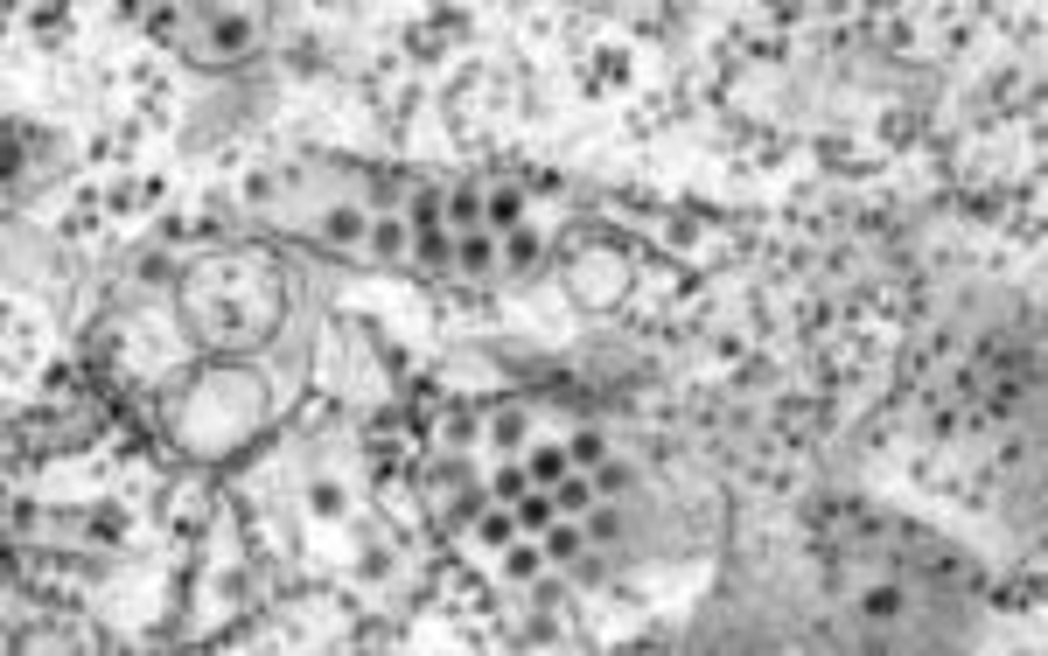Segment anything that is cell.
<instances>
[{"label":"cell","mask_w":1048,"mask_h":656,"mask_svg":"<svg viewBox=\"0 0 1048 656\" xmlns=\"http://www.w3.org/2000/svg\"><path fill=\"white\" fill-rule=\"evenodd\" d=\"M245 294H280L273 265L266 259H224V265H196V280H189V321H196L203 342H259L273 336L280 307H245Z\"/></svg>","instance_id":"1"},{"label":"cell","mask_w":1048,"mask_h":656,"mask_svg":"<svg viewBox=\"0 0 1048 656\" xmlns=\"http://www.w3.org/2000/svg\"><path fill=\"white\" fill-rule=\"evenodd\" d=\"M259 405H266V392L252 371H203L189 392H176V433H182V448L217 454L259 427Z\"/></svg>","instance_id":"2"},{"label":"cell","mask_w":1048,"mask_h":656,"mask_svg":"<svg viewBox=\"0 0 1048 656\" xmlns=\"http://www.w3.org/2000/svg\"><path fill=\"white\" fill-rule=\"evenodd\" d=\"M252 35H259L252 14H210L203 35H189V64L232 70V64H245V56H252Z\"/></svg>","instance_id":"3"},{"label":"cell","mask_w":1048,"mask_h":656,"mask_svg":"<svg viewBox=\"0 0 1048 656\" xmlns=\"http://www.w3.org/2000/svg\"><path fill=\"white\" fill-rule=\"evenodd\" d=\"M622 286H629V265H622V252H574V294L587 301V307H616L622 301Z\"/></svg>","instance_id":"4"},{"label":"cell","mask_w":1048,"mask_h":656,"mask_svg":"<svg viewBox=\"0 0 1048 656\" xmlns=\"http://www.w3.org/2000/svg\"><path fill=\"white\" fill-rule=\"evenodd\" d=\"M371 238V217L357 203H336V210H322V245H336V252H350V245H364Z\"/></svg>","instance_id":"5"},{"label":"cell","mask_w":1048,"mask_h":656,"mask_svg":"<svg viewBox=\"0 0 1048 656\" xmlns=\"http://www.w3.org/2000/svg\"><path fill=\"white\" fill-rule=\"evenodd\" d=\"M454 265H462L469 280H489V273H497V238H489V230H462V245H454Z\"/></svg>","instance_id":"6"},{"label":"cell","mask_w":1048,"mask_h":656,"mask_svg":"<svg viewBox=\"0 0 1048 656\" xmlns=\"http://www.w3.org/2000/svg\"><path fill=\"white\" fill-rule=\"evenodd\" d=\"M552 510H560V517H587V510H595V475H581V468L560 475V482H552Z\"/></svg>","instance_id":"7"},{"label":"cell","mask_w":1048,"mask_h":656,"mask_svg":"<svg viewBox=\"0 0 1048 656\" xmlns=\"http://www.w3.org/2000/svg\"><path fill=\"white\" fill-rule=\"evenodd\" d=\"M510 517H518V538H545V524L560 510H552V489H525L518 504H510Z\"/></svg>","instance_id":"8"},{"label":"cell","mask_w":1048,"mask_h":656,"mask_svg":"<svg viewBox=\"0 0 1048 656\" xmlns=\"http://www.w3.org/2000/svg\"><path fill=\"white\" fill-rule=\"evenodd\" d=\"M581 552H587V531L574 524V517H552V524H545V558H560V566H581Z\"/></svg>","instance_id":"9"},{"label":"cell","mask_w":1048,"mask_h":656,"mask_svg":"<svg viewBox=\"0 0 1048 656\" xmlns=\"http://www.w3.org/2000/svg\"><path fill=\"white\" fill-rule=\"evenodd\" d=\"M483 230H525V196H518V189L483 196Z\"/></svg>","instance_id":"10"},{"label":"cell","mask_w":1048,"mask_h":656,"mask_svg":"<svg viewBox=\"0 0 1048 656\" xmlns=\"http://www.w3.org/2000/svg\"><path fill=\"white\" fill-rule=\"evenodd\" d=\"M525 475H531V489H552L560 475H574V461H566V448H531Z\"/></svg>","instance_id":"11"},{"label":"cell","mask_w":1048,"mask_h":656,"mask_svg":"<svg viewBox=\"0 0 1048 656\" xmlns=\"http://www.w3.org/2000/svg\"><path fill=\"white\" fill-rule=\"evenodd\" d=\"M860 614H867V622H902V614H909V593H902V587H867V593H860Z\"/></svg>","instance_id":"12"},{"label":"cell","mask_w":1048,"mask_h":656,"mask_svg":"<svg viewBox=\"0 0 1048 656\" xmlns=\"http://www.w3.org/2000/svg\"><path fill=\"white\" fill-rule=\"evenodd\" d=\"M566 461H574L581 475H595L601 461H608V433H595V427H587V433H574V440H566Z\"/></svg>","instance_id":"13"},{"label":"cell","mask_w":1048,"mask_h":656,"mask_svg":"<svg viewBox=\"0 0 1048 656\" xmlns=\"http://www.w3.org/2000/svg\"><path fill=\"white\" fill-rule=\"evenodd\" d=\"M539 566H545V545H525V538H510V545H504V573H510V580H539Z\"/></svg>","instance_id":"14"},{"label":"cell","mask_w":1048,"mask_h":656,"mask_svg":"<svg viewBox=\"0 0 1048 656\" xmlns=\"http://www.w3.org/2000/svg\"><path fill=\"white\" fill-rule=\"evenodd\" d=\"M448 224L454 230H475V224H483V196H475V189H454V196H448Z\"/></svg>","instance_id":"15"},{"label":"cell","mask_w":1048,"mask_h":656,"mask_svg":"<svg viewBox=\"0 0 1048 656\" xmlns=\"http://www.w3.org/2000/svg\"><path fill=\"white\" fill-rule=\"evenodd\" d=\"M504 259H510V265H518V273H531V265H539V259H545V245H539V238H531V230H510V245H504Z\"/></svg>","instance_id":"16"},{"label":"cell","mask_w":1048,"mask_h":656,"mask_svg":"<svg viewBox=\"0 0 1048 656\" xmlns=\"http://www.w3.org/2000/svg\"><path fill=\"white\" fill-rule=\"evenodd\" d=\"M525 489H531V475H525V468H497V482H489V496H497V504H504V510H510V504H518V496H525Z\"/></svg>","instance_id":"17"},{"label":"cell","mask_w":1048,"mask_h":656,"mask_svg":"<svg viewBox=\"0 0 1048 656\" xmlns=\"http://www.w3.org/2000/svg\"><path fill=\"white\" fill-rule=\"evenodd\" d=\"M371 245H377V252L392 259L398 245H406V217H377V224H371Z\"/></svg>","instance_id":"18"},{"label":"cell","mask_w":1048,"mask_h":656,"mask_svg":"<svg viewBox=\"0 0 1048 656\" xmlns=\"http://www.w3.org/2000/svg\"><path fill=\"white\" fill-rule=\"evenodd\" d=\"M489 440H497V448H525V412H497Z\"/></svg>","instance_id":"19"},{"label":"cell","mask_w":1048,"mask_h":656,"mask_svg":"<svg viewBox=\"0 0 1048 656\" xmlns=\"http://www.w3.org/2000/svg\"><path fill=\"white\" fill-rule=\"evenodd\" d=\"M622 489H629V468H622V461H601V468H595V496H622Z\"/></svg>","instance_id":"20"},{"label":"cell","mask_w":1048,"mask_h":656,"mask_svg":"<svg viewBox=\"0 0 1048 656\" xmlns=\"http://www.w3.org/2000/svg\"><path fill=\"white\" fill-rule=\"evenodd\" d=\"M308 510H315V517H342V489H336V482H315V489H308Z\"/></svg>","instance_id":"21"},{"label":"cell","mask_w":1048,"mask_h":656,"mask_svg":"<svg viewBox=\"0 0 1048 656\" xmlns=\"http://www.w3.org/2000/svg\"><path fill=\"white\" fill-rule=\"evenodd\" d=\"M616 531H622V517H616V510H587V538H595V545H608Z\"/></svg>","instance_id":"22"},{"label":"cell","mask_w":1048,"mask_h":656,"mask_svg":"<svg viewBox=\"0 0 1048 656\" xmlns=\"http://www.w3.org/2000/svg\"><path fill=\"white\" fill-rule=\"evenodd\" d=\"M273 196V176H245V203H266Z\"/></svg>","instance_id":"23"}]
</instances>
